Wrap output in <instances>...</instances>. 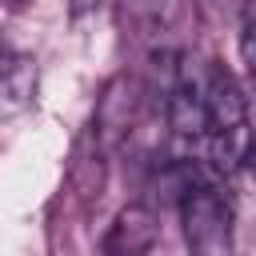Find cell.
<instances>
[{"label": "cell", "instance_id": "obj_1", "mask_svg": "<svg viewBox=\"0 0 256 256\" xmlns=\"http://www.w3.org/2000/svg\"><path fill=\"white\" fill-rule=\"evenodd\" d=\"M180 224L192 256H232V204L216 180L196 184L180 200Z\"/></svg>", "mask_w": 256, "mask_h": 256}, {"label": "cell", "instance_id": "obj_2", "mask_svg": "<svg viewBox=\"0 0 256 256\" xmlns=\"http://www.w3.org/2000/svg\"><path fill=\"white\" fill-rule=\"evenodd\" d=\"M204 108H208V136L212 132H240L248 128V100L236 76L224 64L204 72Z\"/></svg>", "mask_w": 256, "mask_h": 256}, {"label": "cell", "instance_id": "obj_3", "mask_svg": "<svg viewBox=\"0 0 256 256\" xmlns=\"http://www.w3.org/2000/svg\"><path fill=\"white\" fill-rule=\"evenodd\" d=\"M160 240V220L144 204H128L116 212L112 228L104 232V256H148Z\"/></svg>", "mask_w": 256, "mask_h": 256}, {"label": "cell", "instance_id": "obj_4", "mask_svg": "<svg viewBox=\"0 0 256 256\" xmlns=\"http://www.w3.org/2000/svg\"><path fill=\"white\" fill-rule=\"evenodd\" d=\"M164 112H168V128H172L180 140H208L204 84H196V80H188V76L180 72V76H176V84L168 88Z\"/></svg>", "mask_w": 256, "mask_h": 256}, {"label": "cell", "instance_id": "obj_5", "mask_svg": "<svg viewBox=\"0 0 256 256\" xmlns=\"http://www.w3.org/2000/svg\"><path fill=\"white\" fill-rule=\"evenodd\" d=\"M36 100V60L28 52H0V116H20Z\"/></svg>", "mask_w": 256, "mask_h": 256}, {"label": "cell", "instance_id": "obj_6", "mask_svg": "<svg viewBox=\"0 0 256 256\" xmlns=\"http://www.w3.org/2000/svg\"><path fill=\"white\" fill-rule=\"evenodd\" d=\"M240 52H244V64H248L252 76H256V8H248V16H244V28H240Z\"/></svg>", "mask_w": 256, "mask_h": 256}, {"label": "cell", "instance_id": "obj_7", "mask_svg": "<svg viewBox=\"0 0 256 256\" xmlns=\"http://www.w3.org/2000/svg\"><path fill=\"white\" fill-rule=\"evenodd\" d=\"M112 8V0H72V16L84 20V16H104Z\"/></svg>", "mask_w": 256, "mask_h": 256}, {"label": "cell", "instance_id": "obj_8", "mask_svg": "<svg viewBox=\"0 0 256 256\" xmlns=\"http://www.w3.org/2000/svg\"><path fill=\"white\" fill-rule=\"evenodd\" d=\"M244 168H248V176H252V184H256V136L248 140V152H244Z\"/></svg>", "mask_w": 256, "mask_h": 256}, {"label": "cell", "instance_id": "obj_9", "mask_svg": "<svg viewBox=\"0 0 256 256\" xmlns=\"http://www.w3.org/2000/svg\"><path fill=\"white\" fill-rule=\"evenodd\" d=\"M0 4H8V8H20V4H24V0H0Z\"/></svg>", "mask_w": 256, "mask_h": 256}, {"label": "cell", "instance_id": "obj_10", "mask_svg": "<svg viewBox=\"0 0 256 256\" xmlns=\"http://www.w3.org/2000/svg\"><path fill=\"white\" fill-rule=\"evenodd\" d=\"M0 52H4V48H0Z\"/></svg>", "mask_w": 256, "mask_h": 256}]
</instances>
